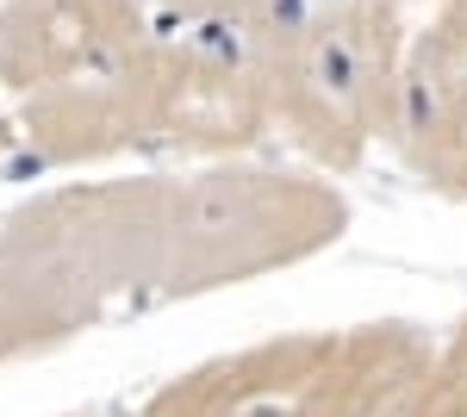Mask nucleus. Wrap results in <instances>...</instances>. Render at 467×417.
Listing matches in <instances>:
<instances>
[{
    "instance_id": "1a4fd4ad",
    "label": "nucleus",
    "mask_w": 467,
    "mask_h": 417,
    "mask_svg": "<svg viewBox=\"0 0 467 417\" xmlns=\"http://www.w3.org/2000/svg\"><path fill=\"white\" fill-rule=\"evenodd\" d=\"M393 417H467V318L449 330V343H431L424 374Z\"/></svg>"
},
{
    "instance_id": "9d476101",
    "label": "nucleus",
    "mask_w": 467,
    "mask_h": 417,
    "mask_svg": "<svg viewBox=\"0 0 467 417\" xmlns=\"http://www.w3.org/2000/svg\"><path fill=\"white\" fill-rule=\"evenodd\" d=\"M169 13L193 19V26H231V32H250L268 13H281L287 0H162Z\"/></svg>"
},
{
    "instance_id": "f257e3e1",
    "label": "nucleus",
    "mask_w": 467,
    "mask_h": 417,
    "mask_svg": "<svg viewBox=\"0 0 467 417\" xmlns=\"http://www.w3.org/2000/svg\"><path fill=\"white\" fill-rule=\"evenodd\" d=\"M156 193L162 174L75 181L0 224V361L156 299Z\"/></svg>"
},
{
    "instance_id": "423d86ee",
    "label": "nucleus",
    "mask_w": 467,
    "mask_h": 417,
    "mask_svg": "<svg viewBox=\"0 0 467 417\" xmlns=\"http://www.w3.org/2000/svg\"><path fill=\"white\" fill-rule=\"evenodd\" d=\"M150 37L138 0H0V81L37 94L112 69Z\"/></svg>"
},
{
    "instance_id": "7ed1b4c3",
    "label": "nucleus",
    "mask_w": 467,
    "mask_h": 417,
    "mask_svg": "<svg viewBox=\"0 0 467 417\" xmlns=\"http://www.w3.org/2000/svg\"><path fill=\"white\" fill-rule=\"evenodd\" d=\"M349 231V200L287 169L218 162L200 174H162L156 193V299H193L244 287L330 249Z\"/></svg>"
},
{
    "instance_id": "39448f33",
    "label": "nucleus",
    "mask_w": 467,
    "mask_h": 417,
    "mask_svg": "<svg viewBox=\"0 0 467 417\" xmlns=\"http://www.w3.org/2000/svg\"><path fill=\"white\" fill-rule=\"evenodd\" d=\"M125 100L144 150L181 156H237L268 138V94L262 75L231 37H144L125 63Z\"/></svg>"
},
{
    "instance_id": "9b49d317",
    "label": "nucleus",
    "mask_w": 467,
    "mask_h": 417,
    "mask_svg": "<svg viewBox=\"0 0 467 417\" xmlns=\"http://www.w3.org/2000/svg\"><path fill=\"white\" fill-rule=\"evenodd\" d=\"M424 37H431L442 57H455V63L467 69V0H442L436 19L424 26Z\"/></svg>"
},
{
    "instance_id": "20e7f679",
    "label": "nucleus",
    "mask_w": 467,
    "mask_h": 417,
    "mask_svg": "<svg viewBox=\"0 0 467 417\" xmlns=\"http://www.w3.org/2000/svg\"><path fill=\"white\" fill-rule=\"evenodd\" d=\"M431 361L411 324L299 330L169 381L138 417H393Z\"/></svg>"
},
{
    "instance_id": "6e6552de",
    "label": "nucleus",
    "mask_w": 467,
    "mask_h": 417,
    "mask_svg": "<svg viewBox=\"0 0 467 417\" xmlns=\"http://www.w3.org/2000/svg\"><path fill=\"white\" fill-rule=\"evenodd\" d=\"M119 63L100 75H81V81H57V88L26 94L19 131H26V150H32L37 162L81 169V162H107V156H125V150H144L138 125H131V100H125Z\"/></svg>"
},
{
    "instance_id": "0eeeda50",
    "label": "nucleus",
    "mask_w": 467,
    "mask_h": 417,
    "mask_svg": "<svg viewBox=\"0 0 467 417\" xmlns=\"http://www.w3.org/2000/svg\"><path fill=\"white\" fill-rule=\"evenodd\" d=\"M387 138L424 187L467 200V69L431 37L405 44Z\"/></svg>"
},
{
    "instance_id": "f03ea898",
    "label": "nucleus",
    "mask_w": 467,
    "mask_h": 417,
    "mask_svg": "<svg viewBox=\"0 0 467 417\" xmlns=\"http://www.w3.org/2000/svg\"><path fill=\"white\" fill-rule=\"evenodd\" d=\"M237 44L262 75L268 119L318 169H356L374 138H387L405 63L399 0H330V6L287 0Z\"/></svg>"
}]
</instances>
